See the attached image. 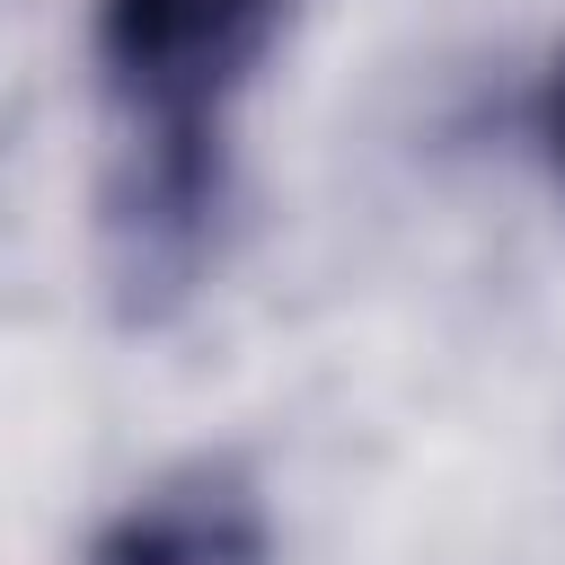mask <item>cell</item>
I'll return each mask as SVG.
<instances>
[{"instance_id": "6da1fadb", "label": "cell", "mask_w": 565, "mask_h": 565, "mask_svg": "<svg viewBox=\"0 0 565 565\" xmlns=\"http://www.w3.org/2000/svg\"><path fill=\"white\" fill-rule=\"evenodd\" d=\"M291 0H97L88 44L132 150H221L230 97L274 53Z\"/></svg>"}, {"instance_id": "7a4b0ae2", "label": "cell", "mask_w": 565, "mask_h": 565, "mask_svg": "<svg viewBox=\"0 0 565 565\" xmlns=\"http://www.w3.org/2000/svg\"><path fill=\"white\" fill-rule=\"evenodd\" d=\"M247 547H256L247 494H230V486H168V494H141L115 521L106 565H230Z\"/></svg>"}, {"instance_id": "3957f363", "label": "cell", "mask_w": 565, "mask_h": 565, "mask_svg": "<svg viewBox=\"0 0 565 565\" xmlns=\"http://www.w3.org/2000/svg\"><path fill=\"white\" fill-rule=\"evenodd\" d=\"M539 141H547V159H556V177H565V62H556V79H547V97H539Z\"/></svg>"}]
</instances>
